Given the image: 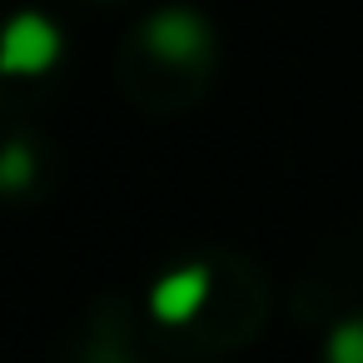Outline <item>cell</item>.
<instances>
[{
  "mask_svg": "<svg viewBox=\"0 0 363 363\" xmlns=\"http://www.w3.org/2000/svg\"><path fill=\"white\" fill-rule=\"evenodd\" d=\"M328 363H363V318H343L328 333Z\"/></svg>",
  "mask_w": 363,
  "mask_h": 363,
  "instance_id": "5",
  "label": "cell"
},
{
  "mask_svg": "<svg viewBox=\"0 0 363 363\" xmlns=\"http://www.w3.org/2000/svg\"><path fill=\"white\" fill-rule=\"evenodd\" d=\"M60 60V30L40 11H21L0 26V75H45Z\"/></svg>",
  "mask_w": 363,
  "mask_h": 363,
  "instance_id": "1",
  "label": "cell"
},
{
  "mask_svg": "<svg viewBox=\"0 0 363 363\" xmlns=\"http://www.w3.org/2000/svg\"><path fill=\"white\" fill-rule=\"evenodd\" d=\"M145 40H150V50L164 60V65H194V60H204V50H209V26L194 16V11H160L150 26H145Z\"/></svg>",
  "mask_w": 363,
  "mask_h": 363,
  "instance_id": "2",
  "label": "cell"
},
{
  "mask_svg": "<svg viewBox=\"0 0 363 363\" xmlns=\"http://www.w3.org/2000/svg\"><path fill=\"white\" fill-rule=\"evenodd\" d=\"M35 179V155L26 145H6L0 150V189H26Z\"/></svg>",
  "mask_w": 363,
  "mask_h": 363,
  "instance_id": "4",
  "label": "cell"
},
{
  "mask_svg": "<svg viewBox=\"0 0 363 363\" xmlns=\"http://www.w3.org/2000/svg\"><path fill=\"white\" fill-rule=\"evenodd\" d=\"M209 289H214V279H209L204 264L169 269V274L155 279V289H150V313H155L160 323H189V318L209 303Z\"/></svg>",
  "mask_w": 363,
  "mask_h": 363,
  "instance_id": "3",
  "label": "cell"
}]
</instances>
